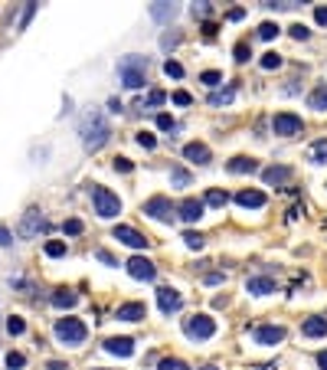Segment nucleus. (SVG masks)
I'll use <instances>...</instances> for the list:
<instances>
[{
  "label": "nucleus",
  "instance_id": "6",
  "mask_svg": "<svg viewBox=\"0 0 327 370\" xmlns=\"http://www.w3.org/2000/svg\"><path fill=\"white\" fill-rule=\"evenodd\" d=\"M128 276L141 278V282H154V278H157V266L151 259H144V256H134V259H128Z\"/></svg>",
  "mask_w": 327,
  "mask_h": 370
},
{
  "label": "nucleus",
  "instance_id": "10",
  "mask_svg": "<svg viewBox=\"0 0 327 370\" xmlns=\"http://www.w3.org/2000/svg\"><path fill=\"white\" fill-rule=\"evenodd\" d=\"M157 305H161V311H164V315H170V311H180L183 298H180V291H177V288L164 285V288H157Z\"/></svg>",
  "mask_w": 327,
  "mask_h": 370
},
{
  "label": "nucleus",
  "instance_id": "53",
  "mask_svg": "<svg viewBox=\"0 0 327 370\" xmlns=\"http://www.w3.org/2000/svg\"><path fill=\"white\" fill-rule=\"evenodd\" d=\"M318 367L327 370V351H321V354H318Z\"/></svg>",
  "mask_w": 327,
  "mask_h": 370
},
{
  "label": "nucleus",
  "instance_id": "46",
  "mask_svg": "<svg viewBox=\"0 0 327 370\" xmlns=\"http://www.w3.org/2000/svg\"><path fill=\"white\" fill-rule=\"evenodd\" d=\"M10 243H13V236H10V229L0 223V246H10Z\"/></svg>",
  "mask_w": 327,
  "mask_h": 370
},
{
  "label": "nucleus",
  "instance_id": "47",
  "mask_svg": "<svg viewBox=\"0 0 327 370\" xmlns=\"http://www.w3.org/2000/svg\"><path fill=\"white\" fill-rule=\"evenodd\" d=\"M36 13V3H26V10H23V20H20V26H26L30 23V16Z\"/></svg>",
  "mask_w": 327,
  "mask_h": 370
},
{
  "label": "nucleus",
  "instance_id": "38",
  "mask_svg": "<svg viewBox=\"0 0 327 370\" xmlns=\"http://www.w3.org/2000/svg\"><path fill=\"white\" fill-rule=\"evenodd\" d=\"M161 370H190L183 361H177V357H167V361H161Z\"/></svg>",
  "mask_w": 327,
  "mask_h": 370
},
{
  "label": "nucleus",
  "instance_id": "18",
  "mask_svg": "<svg viewBox=\"0 0 327 370\" xmlns=\"http://www.w3.org/2000/svg\"><path fill=\"white\" fill-rule=\"evenodd\" d=\"M245 291H252V295H272V291H275V278L255 276V278H249V282H245Z\"/></svg>",
  "mask_w": 327,
  "mask_h": 370
},
{
  "label": "nucleus",
  "instance_id": "51",
  "mask_svg": "<svg viewBox=\"0 0 327 370\" xmlns=\"http://www.w3.org/2000/svg\"><path fill=\"white\" fill-rule=\"evenodd\" d=\"M223 282V272H210V276H206V285H219Z\"/></svg>",
  "mask_w": 327,
  "mask_h": 370
},
{
  "label": "nucleus",
  "instance_id": "16",
  "mask_svg": "<svg viewBox=\"0 0 327 370\" xmlns=\"http://www.w3.org/2000/svg\"><path fill=\"white\" fill-rule=\"evenodd\" d=\"M203 206H206L203 200H193V197H187L183 203H180V216H183L187 223H196V220L203 216Z\"/></svg>",
  "mask_w": 327,
  "mask_h": 370
},
{
  "label": "nucleus",
  "instance_id": "7",
  "mask_svg": "<svg viewBox=\"0 0 327 370\" xmlns=\"http://www.w3.org/2000/svg\"><path fill=\"white\" fill-rule=\"evenodd\" d=\"M144 213L154 216V220H161V223H170L173 220V206H170V200H167V197H151L148 203H144Z\"/></svg>",
  "mask_w": 327,
  "mask_h": 370
},
{
  "label": "nucleus",
  "instance_id": "55",
  "mask_svg": "<svg viewBox=\"0 0 327 370\" xmlns=\"http://www.w3.org/2000/svg\"><path fill=\"white\" fill-rule=\"evenodd\" d=\"M203 370H216V367H203Z\"/></svg>",
  "mask_w": 327,
  "mask_h": 370
},
{
  "label": "nucleus",
  "instance_id": "14",
  "mask_svg": "<svg viewBox=\"0 0 327 370\" xmlns=\"http://www.w3.org/2000/svg\"><path fill=\"white\" fill-rule=\"evenodd\" d=\"M183 158L193 161V164H210V148L200 141H190V144H183Z\"/></svg>",
  "mask_w": 327,
  "mask_h": 370
},
{
  "label": "nucleus",
  "instance_id": "49",
  "mask_svg": "<svg viewBox=\"0 0 327 370\" xmlns=\"http://www.w3.org/2000/svg\"><path fill=\"white\" fill-rule=\"evenodd\" d=\"M314 20H318L321 26H327V7H318V10H314Z\"/></svg>",
  "mask_w": 327,
  "mask_h": 370
},
{
  "label": "nucleus",
  "instance_id": "39",
  "mask_svg": "<svg viewBox=\"0 0 327 370\" xmlns=\"http://www.w3.org/2000/svg\"><path fill=\"white\" fill-rule=\"evenodd\" d=\"M7 331H10V334H23V331H26V321H23V318H10V321H7Z\"/></svg>",
  "mask_w": 327,
  "mask_h": 370
},
{
  "label": "nucleus",
  "instance_id": "20",
  "mask_svg": "<svg viewBox=\"0 0 327 370\" xmlns=\"http://www.w3.org/2000/svg\"><path fill=\"white\" fill-rule=\"evenodd\" d=\"M288 177H291L288 167H265V171H262V181H265V184H275V187H278V184H285Z\"/></svg>",
  "mask_w": 327,
  "mask_h": 370
},
{
  "label": "nucleus",
  "instance_id": "29",
  "mask_svg": "<svg viewBox=\"0 0 327 370\" xmlns=\"http://www.w3.org/2000/svg\"><path fill=\"white\" fill-rule=\"evenodd\" d=\"M170 181L177 184V187H190V174L183 171V167H170Z\"/></svg>",
  "mask_w": 327,
  "mask_h": 370
},
{
  "label": "nucleus",
  "instance_id": "35",
  "mask_svg": "<svg viewBox=\"0 0 327 370\" xmlns=\"http://www.w3.org/2000/svg\"><path fill=\"white\" fill-rule=\"evenodd\" d=\"M183 243H187L190 249H203V236H200V233H193V229L183 233Z\"/></svg>",
  "mask_w": 327,
  "mask_h": 370
},
{
  "label": "nucleus",
  "instance_id": "5",
  "mask_svg": "<svg viewBox=\"0 0 327 370\" xmlns=\"http://www.w3.org/2000/svg\"><path fill=\"white\" fill-rule=\"evenodd\" d=\"M183 334L193 338V341H206V338L216 334V321H213L210 315H193V318L183 321Z\"/></svg>",
  "mask_w": 327,
  "mask_h": 370
},
{
  "label": "nucleus",
  "instance_id": "40",
  "mask_svg": "<svg viewBox=\"0 0 327 370\" xmlns=\"http://www.w3.org/2000/svg\"><path fill=\"white\" fill-rule=\"evenodd\" d=\"M157 128H161V131H173V128H177V121H173L170 115H157Z\"/></svg>",
  "mask_w": 327,
  "mask_h": 370
},
{
  "label": "nucleus",
  "instance_id": "54",
  "mask_svg": "<svg viewBox=\"0 0 327 370\" xmlns=\"http://www.w3.org/2000/svg\"><path fill=\"white\" fill-rule=\"evenodd\" d=\"M49 370H69V367H66L63 361H49Z\"/></svg>",
  "mask_w": 327,
  "mask_h": 370
},
{
  "label": "nucleus",
  "instance_id": "15",
  "mask_svg": "<svg viewBox=\"0 0 327 370\" xmlns=\"http://www.w3.org/2000/svg\"><path fill=\"white\" fill-rule=\"evenodd\" d=\"M105 351H108V354H118V357H131L134 354V341L131 338H108L105 341Z\"/></svg>",
  "mask_w": 327,
  "mask_h": 370
},
{
  "label": "nucleus",
  "instance_id": "4",
  "mask_svg": "<svg viewBox=\"0 0 327 370\" xmlns=\"http://www.w3.org/2000/svg\"><path fill=\"white\" fill-rule=\"evenodd\" d=\"M92 203H95V213H98L101 220H111V216L121 213V200H118L108 187H95L92 190Z\"/></svg>",
  "mask_w": 327,
  "mask_h": 370
},
{
  "label": "nucleus",
  "instance_id": "41",
  "mask_svg": "<svg viewBox=\"0 0 327 370\" xmlns=\"http://www.w3.org/2000/svg\"><path fill=\"white\" fill-rule=\"evenodd\" d=\"M291 36H295V40H308V36H311V30H308L304 23H295V26H291Z\"/></svg>",
  "mask_w": 327,
  "mask_h": 370
},
{
  "label": "nucleus",
  "instance_id": "33",
  "mask_svg": "<svg viewBox=\"0 0 327 370\" xmlns=\"http://www.w3.org/2000/svg\"><path fill=\"white\" fill-rule=\"evenodd\" d=\"M278 23H262L258 26V36H262V40H275V36H278Z\"/></svg>",
  "mask_w": 327,
  "mask_h": 370
},
{
  "label": "nucleus",
  "instance_id": "11",
  "mask_svg": "<svg viewBox=\"0 0 327 370\" xmlns=\"http://www.w3.org/2000/svg\"><path fill=\"white\" fill-rule=\"evenodd\" d=\"M272 128H275V134H298L304 125H301L298 115H291V111H278L275 121H272Z\"/></svg>",
  "mask_w": 327,
  "mask_h": 370
},
{
  "label": "nucleus",
  "instance_id": "50",
  "mask_svg": "<svg viewBox=\"0 0 327 370\" xmlns=\"http://www.w3.org/2000/svg\"><path fill=\"white\" fill-rule=\"evenodd\" d=\"M210 10H213L210 3H193V13H196V16H206V13H210Z\"/></svg>",
  "mask_w": 327,
  "mask_h": 370
},
{
  "label": "nucleus",
  "instance_id": "9",
  "mask_svg": "<svg viewBox=\"0 0 327 370\" xmlns=\"http://www.w3.org/2000/svg\"><path fill=\"white\" fill-rule=\"evenodd\" d=\"M43 229H46V220L39 216V210H26L23 213V223H20V236L33 239L36 233H43Z\"/></svg>",
  "mask_w": 327,
  "mask_h": 370
},
{
  "label": "nucleus",
  "instance_id": "42",
  "mask_svg": "<svg viewBox=\"0 0 327 370\" xmlns=\"http://www.w3.org/2000/svg\"><path fill=\"white\" fill-rule=\"evenodd\" d=\"M164 102H167V95H164L161 89H154V92L148 95V105H164Z\"/></svg>",
  "mask_w": 327,
  "mask_h": 370
},
{
  "label": "nucleus",
  "instance_id": "12",
  "mask_svg": "<svg viewBox=\"0 0 327 370\" xmlns=\"http://www.w3.org/2000/svg\"><path fill=\"white\" fill-rule=\"evenodd\" d=\"M111 236H115L118 243L131 246V249H144V246H148V239L141 236V233H138L134 226H115V233H111Z\"/></svg>",
  "mask_w": 327,
  "mask_h": 370
},
{
  "label": "nucleus",
  "instance_id": "26",
  "mask_svg": "<svg viewBox=\"0 0 327 370\" xmlns=\"http://www.w3.org/2000/svg\"><path fill=\"white\" fill-rule=\"evenodd\" d=\"M311 161H314V164H324V161H327V138L311 144Z\"/></svg>",
  "mask_w": 327,
  "mask_h": 370
},
{
  "label": "nucleus",
  "instance_id": "21",
  "mask_svg": "<svg viewBox=\"0 0 327 370\" xmlns=\"http://www.w3.org/2000/svg\"><path fill=\"white\" fill-rule=\"evenodd\" d=\"M301 331L308 338H321V334H327V318H308L301 324Z\"/></svg>",
  "mask_w": 327,
  "mask_h": 370
},
{
  "label": "nucleus",
  "instance_id": "13",
  "mask_svg": "<svg viewBox=\"0 0 327 370\" xmlns=\"http://www.w3.org/2000/svg\"><path fill=\"white\" fill-rule=\"evenodd\" d=\"M236 203L245 206V210H262V206H265V193H262V190H239V193H236Z\"/></svg>",
  "mask_w": 327,
  "mask_h": 370
},
{
  "label": "nucleus",
  "instance_id": "32",
  "mask_svg": "<svg viewBox=\"0 0 327 370\" xmlns=\"http://www.w3.org/2000/svg\"><path fill=\"white\" fill-rule=\"evenodd\" d=\"M164 72H167L170 79H183V66L173 63V59H167V63H164Z\"/></svg>",
  "mask_w": 327,
  "mask_h": 370
},
{
  "label": "nucleus",
  "instance_id": "31",
  "mask_svg": "<svg viewBox=\"0 0 327 370\" xmlns=\"http://www.w3.org/2000/svg\"><path fill=\"white\" fill-rule=\"evenodd\" d=\"M7 367H10V370H23V367H26V357L16 354V351H10V354H7Z\"/></svg>",
  "mask_w": 327,
  "mask_h": 370
},
{
  "label": "nucleus",
  "instance_id": "36",
  "mask_svg": "<svg viewBox=\"0 0 327 370\" xmlns=\"http://www.w3.org/2000/svg\"><path fill=\"white\" fill-rule=\"evenodd\" d=\"M281 66V56L278 53H265L262 56V69H278Z\"/></svg>",
  "mask_w": 327,
  "mask_h": 370
},
{
  "label": "nucleus",
  "instance_id": "44",
  "mask_svg": "<svg viewBox=\"0 0 327 370\" xmlns=\"http://www.w3.org/2000/svg\"><path fill=\"white\" fill-rule=\"evenodd\" d=\"M131 161H128V158H115V171H121V174H128V171H131Z\"/></svg>",
  "mask_w": 327,
  "mask_h": 370
},
{
  "label": "nucleus",
  "instance_id": "8",
  "mask_svg": "<svg viewBox=\"0 0 327 370\" xmlns=\"http://www.w3.org/2000/svg\"><path fill=\"white\" fill-rule=\"evenodd\" d=\"M252 338H255V344H265V347H275L285 341V328H278V324H262V328L252 331Z\"/></svg>",
  "mask_w": 327,
  "mask_h": 370
},
{
  "label": "nucleus",
  "instance_id": "24",
  "mask_svg": "<svg viewBox=\"0 0 327 370\" xmlns=\"http://www.w3.org/2000/svg\"><path fill=\"white\" fill-rule=\"evenodd\" d=\"M76 301H79V295H76V291H66V288H59V291L53 295V305H56V308H72Z\"/></svg>",
  "mask_w": 327,
  "mask_h": 370
},
{
  "label": "nucleus",
  "instance_id": "37",
  "mask_svg": "<svg viewBox=\"0 0 327 370\" xmlns=\"http://www.w3.org/2000/svg\"><path fill=\"white\" fill-rule=\"evenodd\" d=\"M138 144H141L144 151H154V148H157V138H154V134H148V131H141V134H138Z\"/></svg>",
  "mask_w": 327,
  "mask_h": 370
},
{
  "label": "nucleus",
  "instance_id": "25",
  "mask_svg": "<svg viewBox=\"0 0 327 370\" xmlns=\"http://www.w3.org/2000/svg\"><path fill=\"white\" fill-rule=\"evenodd\" d=\"M236 98V89L229 86V89H223V92H213L210 95V105H229Z\"/></svg>",
  "mask_w": 327,
  "mask_h": 370
},
{
  "label": "nucleus",
  "instance_id": "17",
  "mask_svg": "<svg viewBox=\"0 0 327 370\" xmlns=\"http://www.w3.org/2000/svg\"><path fill=\"white\" fill-rule=\"evenodd\" d=\"M118 318L121 321H141V318H148V308L141 305V301H128V305L118 308Z\"/></svg>",
  "mask_w": 327,
  "mask_h": 370
},
{
  "label": "nucleus",
  "instance_id": "27",
  "mask_svg": "<svg viewBox=\"0 0 327 370\" xmlns=\"http://www.w3.org/2000/svg\"><path fill=\"white\" fill-rule=\"evenodd\" d=\"M46 256H49V259L66 256V243H63V239H49V243H46Z\"/></svg>",
  "mask_w": 327,
  "mask_h": 370
},
{
  "label": "nucleus",
  "instance_id": "30",
  "mask_svg": "<svg viewBox=\"0 0 327 370\" xmlns=\"http://www.w3.org/2000/svg\"><path fill=\"white\" fill-rule=\"evenodd\" d=\"M200 82H203V86H210V89H216L219 82H223V72H216V69L203 72V76H200Z\"/></svg>",
  "mask_w": 327,
  "mask_h": 370
},
{
  "label": "nucleus",
  "instance_id": "1",
  "mask_svg": "<svg viewBox=\"0 0 327 370\" xmlns=\"http://www.w3.org/2000/svg\"><path fill=\"white\" fill-rule=\"evenodd\" d=\"M79 134H82L85 151H98V148H105V141L111 138V128H108V121H105V115H101L98 108H88L85 115H82V121H79Z\"/></svg>",
  "mask_w": 327,
  "mask_h": 370
},
{
  "label": "nucleus",
  "instance_id": "48",
  "mask_svg": "<svg viewBox=\"0 0 327 370\" xmlns=\"http://www.w3.org/2000/svg\"><path fill=\"white\" fill-rule=\"evenodd\" d=\"M173 102H177V105H190L193 98H190V92H173Z\"/></svg>",
  "mask_w": 327,
  "mask_h": 370
},
{
  "label": "nucleus",
  "instance_id": "28",
  "mask_svg": "<svg viewBox=\"0 0 327 370\" xmlns=\"http://www.w3.org/2000/svg\"><path fill=\"white\" fill-rule=\"evenodd\" d=\"M226 200H229L226 190H210V193H206V203L210 206H226Z\"/></svg>",
  "mask_w": 327,
  "mask_h": 370
},
{
  "label": "nucleus",
  "instance_id": "34",
  "mask_svg": "<svg viewBox=\"0 0 327 370\" xmlns=\"http://www.w3.org/2000/svg\"><path fill=\"white\" fill-rule=\"evenodd\" d=\"M63 229H66V236H79V233H82L85 226H82V220H76V216H72V220L63 223Z\"/></svg>",
  "mask_w": 327,
  "mask_h": 370
},
{
  "label": "nucleus",
  "instance_id": "19",
  "mask_svg": "<svg viewBox=\"0 0 327 370\" xmlns=\"http://www.w3.org/2000/svg\"><path fill=\"white\" fill-rule=\"evenodd\" d=\"M151 16L157 23H167V20L177 16V3H151Z\"/></svg>",
  "mask_w": 327,
  "mask_h": 370
},
{
  "label": "nucleus",
  "instance_id": "3",
  "mask_svg": "<svg viewBox=\"0 0 327 370\" xmlns=\"http://www.w3.org/2000/svg\"><path fill=\"white\" fill-rule=\"evenodd\" d=\"M85 334L88 331L79 318H59V321H56V338L63 341V344H69V347H79L85 341Z\"/></svg>",
  "mask_w": 327,
  "mask_h": 370
},
{
  "label": "nucleus",
  "instance_id": "45",
  "mask_svg": "<svg viewBox=\"0 0 327 370\" xmlns=\"http://www.w3.org/2000/svg\"><path fill=\"white\" fill-rule=\"evenodd\" d=\"M95 256H98V262H105V266H118V262H115V256H111V252H105V249H98Z\"/></svg>",
  "mask_w": 327,
  "mask_h": 370
},
{
  "label": "nucleus",
  "instance_id": "2",
  "mask_svg": "<svg viewBox=\"0 0 327 370\" xmlns=\"http://www.w3.org/2000/svg\"><path fill=\"white\" fill-rule=\"evenodd\" d=\"M118 76H121L125 89H141L148 82V59L144 56H125L118 63Z\"/></svg>",
  "mask_w": 327,
  "mask_h": 370
},
{
  "label": "nucleus",
  "instance_id": "43",
  "mask_svg": "<svg viewBox=\"0 0 327 370\" xmlns=\"http://www.w3.org/2000/svg\"><path fill=\"white\" fill-rule=\"evenodd\" d=\"M249 46H245V43H239V46H236V63H245V59H249Z\"/></svg>",
  "mask_w": 327,
  "mask_h": 370
},
{
  "label": "nucleus",
  "instance_id": "22",
  "mask_svg": "<svg viewBox=\"0 0 327 370\" xmlns=\"http://www.w3.org/2000/svg\"><path fill=\"white\" fill-rule=\"evenodd\" d=\"M226 167H229V174H255L258 171V164L252 158H233Z\"/></svg>",
  "mask_w": 327,
  "mask_h": 370
},
{
  "label": "nucleus",
  "instance_id": "23",
  "mask_svg": "<svg viewBox=\"0 0 327 370\" xmlns=\"http://www.w3.org/2000/svg\"><path fill=\"white\" fill-rule=\"evenodd\" d=\"M308 105L314 111H327V86H318L311 95H308Z\"/></svg>",
  "mask_w": 327,
  "mask_h": 370
},
{
  "label": "nucleus",
  "instance_id": "52",
  "mask_svg": "<svg viewBox=\"0 0 327 370\" xmlns=\"http://www.w3.org/2000/svg\"><path fill=\"white\" fill-rule=\"evenodd\" d=\"M242 16H245V10H242V7H236V10H229V20H242Z\"/></svg>",
  "mask_w": 327,
  "mask_h": 370
}]
</instances>
